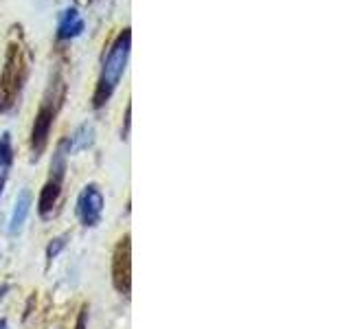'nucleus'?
Returning <instances> with one entry per match:
<instances>
[{
  "label": "nucleus",
  "mask_w": 351,
  "mask_h": 329,
  "mask_svg": "<svg viewBox=\"0 0 351 329\" xmlns=\"http://www.w3.org/2000/svg\"><path fill=\"white\" fill-rule=\"evenodd\" d=\"M104 206H106L104 191L99 189V184L90 182L84 186L80 197H77L75 211H77V217H80V222L86 228H95L104 217Z\"/></svg>",
  "instance_id": "obj_2"
},
{
  "label": "nucleus",
  "mask_w": 351,
  "mask_h": 329,
  "mask_svg": "<svg viewBox=\"0 0 351 329\" xmlns=\"http://www.w3.org/2000/svg\"><path fill=\"white\" fill-rule=\"evenodd\" d=\"M88 327V305L82 307L80 316H77V323H75V329H86Z\"/></svg>",
  "instance_id": "obj_13"
},
{
  "label": "nucleus",
  "mask_w": 351,
  "mask_h": 329,
  "mask_svg": "<svg viewBox=\"0 0 351 329\" xmlns=\"http://www.w3.org/2000/svg\"><path fill=\"white\" fill-rule=\"evenodd\" d=\"M31 206H33V195L29 189H22L14 202V208H11V215H9V224H7V233L9 235H20L22 228H25L29 213H31Z\"/></svg>",
  "instance_id": "obj_6"
},
{
  "label": "nucleus",
  "mask_w": 351,
  "mask_h": 329,
  "mask_svg": "<svg viewBox=\"0 0 351 329\" xmlns=\"http://www.w3.org/2000/svg\"><path fill=\"white\" fill-rule=\"evenodd\" d=\"M11 164H14V143H11L9 132H5V134L0 136V197L5 193Z\"/></svg>",
  "instance_id": "obj_8"
},
{
  "label": "nucleus",
  "mask_w": 351,
  "mask_h": 329,
  "mask_svg": "<svg viewBox=\"0 0 351 329\" xmlns=\"http://www.w3.org/2000/svg\"><path fill=\"white\" fill-rule=\"evenodd\" d=\"M60 191H62V182L58 180H47V184L42 186V191H40V200H38V211L40 215L47 219L51 213H53V208L55 204H58V197H60Z\"/></svg>",
  "instance_id": "obj_9"
},
{
  "label": "nucleus",
  "mask_w": 351,
  "mask_h": 329,
  "mask_svg": "<svg viewBox=\"0 0 351 329\" xmlns=\"http://www.w3.org/2000/svg\"><path fill=\"white\" fill-rule=\"evenodd\" d=\"M0 329H9V323H7V318H0Z\"/></svg>",
  "instance_id": "obj_15"
},
{
  "label": "nucleus",
  "mask_w": 351,
  "mask_h": 329,
  "mask_svg": "<svg viewBox=\"0 0 351 329\" xmlns=\"http://www.w3.org/2000/svg\"><path fill=\"white\" fill-rule=\"evenodd\" d=\"M69 158H71V149H69V141L62 138L58 143L53 154V160H51V180H58L62 182L64 175H66V167H69Z\"/></svg>",
  "instance_id": "obj_11"
},
{
  "label": "nucleus",
  "mask_w": 351,
  "mask_h": 329,
  "mask_svg": "<svg viewBox=\"0 0 351 329\" xmlns=\"http://www.w3.org/2000/svg\"><path fill=\"white\" fill-rule=\"evenodd\" d=\"M66 141H69L71 154L86 151L88 147H93V143H95V125L93 123H82Z\"/></svg>",
  "instance_id": "obj_10"
},
{
  "label": "nucleus",
  "mask_w": 351,
  "mask_h": 329,
  "mask_svg": "<svg viewBox=\"0 0 351 329\" xmlns=\"http://www.w3.org/2000/svg\"><path fill=\"white\" fill-rule=\"evenodd\" d=\"M69 233H64V235H60V237H55V239H51V244L47 246V259L49 261H53L55 257L60 255V252L66 248V244H69Z\"/></svg>",
  "instance_id": "obj_12"
},
{
  "label": "nucleus",
  "mask_w": 351,
  "mask_h": 329,
  "mask_svg": "<svg viewBox=\"0 0 351 329\" xmlns=\"http://www.w3.org/2000/svg\"><path fill=\"white\" fill-rule=\"evenodd\" d=\"M53 121H55V108L51 106V101L47 99V101H44L42 108H40V112L36 117V123H33V132H31V151H33V158H40L42 151L47 149Z\"/></svg>",
  "instance_id": "obj_4"
},
{
  "label": "nucleus",
  "mask_w": 351,
  "mask_h": 329,
  "mask_svg": "<svg viewBox=\"0 0 351 329\" xmlns=\"http://www.w3.org/2000/svg\"><path fill=\"white\" fill-rule=\"evenodd\" d=\"M22 55L18 51V47H11L9 55H7V64H5V73H3V82H0V90L7 95V99H14L20 82H22ZM7 103H14V101H7Z\"/></svg>",
  "instance_id": "obj_5"
},
{
  "label": "nucleus",
  "mask_w": 351,
  "mask_h": 329,
  "mask_svg": "<svg viewBox=\"0 0 351 329\" xmlns=\"http://www.w3.org/2000/svg\"><path fill=\"white\" fill-rule=\"evenodd\" d=\"M112 283L117 292L130 294L132 285V261H130V235L121 237L112 255Z\"/></svg>",
  "instance_id": "obj_3"
},
{
  "label": "nucleus",
  "mask_w": 351,
  "mask_h": 329,
  "mask_svg": "<svg viewBox=\"0 0 351 329\" xmlns=\"http://www.w3.org/2000/svg\"><path fill=\"white\" fill-rule=\"evenodd\" d=\"M130 44L132 36L130 31H121L117 40L112 42V47L108 49L106 58H104V69L99 75V84H97V93H95V108H101L108 103V99L112 97L117 90V86L121 82V77L125 73V66L130 60Z\"/></svg>",
  "instance_id": "obj_1"
},
{
  "label": "nucleus",
  "mask_w": 351,
  "mask_h": 329,
  "mask_svg": "<svg viewBox=\"0 0 351 329\" xmlns=\"http://www.w3.org/2000/svg\"><path fill=\"white\" fill-rule=\"evenodd\" d=\"M130 106L125 108V132H123V138H128V132H130Z\"/></svg>",
  "instance_id": "obj_14"
},
{
  "label": "nucleus",
  "mask_w": 351,
  "mask_h": 329,
  "mask_svg": "<svg viewBox=\"0 0 351 329\" xmlns=\"http://www.w3.org/2000/svg\"><path fill=\"white\" fill-rule=\"evenodd\" d=\"M84 31V18L75 7L64 9L58 20V38L60 40H73L77 36H82Z\"/></svg>",
  "instance_id": "obj_7"
}]
</instances>
